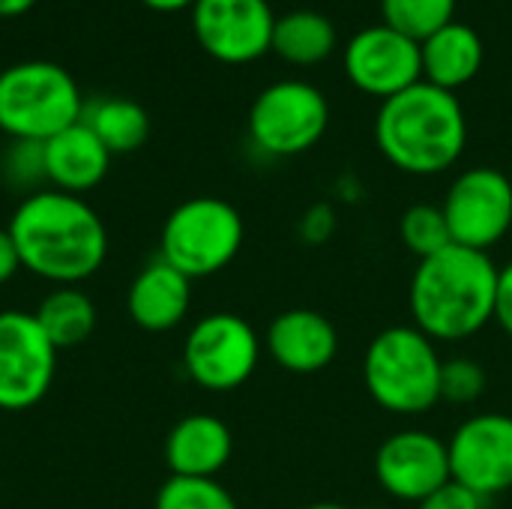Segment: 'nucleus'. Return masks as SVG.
I'll list each match as a JSON object with an SVG mask.
<instances>
[{"label": "nucleus", "instance_id": "27", "mask_svg": "<svg viewBox=\"0 0 512 509\" xmlns=\"http://www.w3.org/2000/svg\"><path fill=\"white\" fill-rule=\"evenodd\" d=\"M489 375L471 357H453L441 366V402L450 405H474L486 393Z\"/></svg>", "mask_w": 512, "mask_h": 509}, {"label": "nucleus", "instance_id": "19", "mask_svg": "<svg viewBox=\"0 0 512 509\" xmlns=\"http://www.w3.org/2000/svg\"><path fill=\"white\" fill-rule=\"evenodd\" d=\"M420 57H423V81L456 93L483 66L486 48L483 39L474 27L462 21H450L447 27L435 30L420 42Z\"/></svg>", "mask_w": 512, "mask_h": 509}, {"label": "nucleus", "instance_id": "24", "mask_svg": "<svg viewBox=\"0 0 512 509\" xmlns=\"http://www.w3.org/2000/svg\"><path fill=\"white\" fill-rule=\"evenodd\" d=\"M399 237H402L405 249L411 255H417L420 261L438 255L447 246H453V234H450L447 216L435 204H414V207H408L402 213V222H399Z\"/></svg>", "mask_w": 512, "mask_h": 509}, {"label": "nucleus", "instance_id": "7", "mask_svg": "<svg viewBox=\"0 0 512 509\" xmlns=\"http://www.w3.org/2000/svg\"><path fill=\"white\" fill-rule=\"evenodd\" d=\"M330 126L327 96L297 78L267 84L249 108V135L267 156H297L312 150Z\"/></svg>", "mask_w": 512, "mask_h": 509}, {"label": "nucleus", "instance_id": "20", "mask_svg": "<svg viewBox=\"0 0 512 509\" xmlns=\"http://www.w3.org/2000/svg\"><path fill=\"white\" fill-rule=\"evenodd\" d=\"M336 48V27L318 9H291L276 18L273 45L282 60L294 66H315L324 63Z\"/></svg>", "mask_w": 512, "mask_h": 509}, {"label": "nucleus", "instance_id": "17", "mask_svg": "<svg viewBox=\"0 0 512 509\" xmlns=\"http://www.w3.org/2000/svg\"><path fill=\"white\" fill-rule=\"evenodd\" d=\"M234 435L213 414H189L174 423L165 438V465L171 477H210L231 462Z\"/></svg>", "mask_w": 512, "mask_h": 509}, {"label": "nucleus", "instance_id": "22", "mask_svg": "<svg viewBox=\"0 0 512 509\" xmlns=\"http://www.w3.org/2000/svg\"><path fill=\"white\" fill-rule=\"evenodd\" d=\"M81 120L96 132V138L114 153L138 150L150 135V117L141 102L126 96H102L96 102H84Z\"/></svg>", "mask_w": 512, "mask_h": 509}, {"label": "nucleus", "instance_id": "6", "mask_svg": "<svg viewBox=\"0 0 512 509\" xmlns=\"http://www.w3.org/2000/svg\"><path fill=\"white\" fill-rule=\"evenodd\" d=\"M243 216L216 195H198L171 210L162 225L159 258L189 279L225 270L243 246Z\"/></svg>", "mask_w": 512, "mask_h": 509}, {"label": "nucleus", "instance_id": "4", "mask_svg": "<svg viewBox=\"0 0 512 509\" xmlns=\"http://www.w3.org/2000/svg\"><path fill=\"white\" fill-rule=\"evenodd\" d=\"M441 366L435 342L414 324L381 330L363 357V381L375 405L399 417L429 414L441 402Z\"/></svg>", "mask_w": 512, "mask_h": 509}, {"label": "nucleus", "instance_id": "28", "mask_svg": "<svg viewBox=\"0 0 512 509\" xmlns=\"http://www.w3.org/2000/svg\"><path fill=\"white\" fill-rule=\"evenodd\" d=\"M417 509H483V498L474 495L471 489L459 486V483H447L438 492H432L426 501H420Z\"/></svg>", "mask_w": 512, "mask_h": 509}, {"label": "nucleus", "instance_id": "15", "mask_svg": "<svg viewBox=\"0 0 512 509\" xmlns=\"http://www.w3.org/2000/svg\"><path fill=\"white\" fill-rule=\"evenodd\" d=\"M264 345L279 369L291 375H315L336 360L339 333L333 321L315 309H288L273 318Z\"/></svg>", "mask_w": 512, "mask_h": 509}, {"label": "nucleus", "instance_id": "29", "mask_svg": "<svg viewBox=\"0 0 512 509\" xmlns=\"http://www.w3.org/2000/svg\"><path fill=\"white\" fill-rule=\"evenodd\" d=\"M495 321L512 339V261L498 267V291H495Z\"/></svg>", "mask_w": 512, "mask_h": 509}, {"label": "nucleus", "instance_id": "1", "mask_svg": "<svg viewBox=\"0 0 512 509\" xmlns=\"http://www.w3.org/2000/svg\"><path fill=\"white\" fill-rule=\"evenodd\" d=\"M21 270L51 285H81L108 255V231L99 213L81 198L60 189H42L15 207L9 219Z\"/></svg>", "mask_w": 512, "mask_h": 509}, {"label": "nucleus", "instance_id": "8", "mask_svg": "<svg viewBox=\"0 0 512 509\" xmlns=\"http://www.w3.org/2000/svg\"><path fill=\"white\" fill-rule=\"evenodd\" d=\"M261 360V339L255 327L234 312L204 315L186 336V375L210 393H231L243 387Z\"/></svg>", "mask_w": 512, "mask_h": 509}, {"label": "nucleus", "instance_id": "13", "mask_svg": "<svg viewBox=\"0 0 512 509\" xmlns=\"http://www.w3.org/2000/svg\"><path fill=\"white\" fill-rule=\"evenodd\" d=\"M276 15L267 0H195L192 30L219 63H252L273 45Z\"/></svg>", "mask_w": 512, "mask_h": 509}, {"label": "nucleus", "instance_id": "32", "mask_svg": "<svg viewBox=\"0 0 512 509\" xmlns=\"http://www.w3.org/2000/svg\"><path fill=\"white\" fill-rule=\"evenodd\" d=\"M141 3H147L150 9H159V12H177V9L195 6V0H141Z\"/></svg>", "mask_w": 512, "mask_h": 509}, {"label": "nucleus", "instance_id": "9", "mask_svg": "<svg viewBox=\"0 0 512 509\" xmlns=\"http://www.w3.org/2000/svg\"><path fill=\"white\" fill-rule=\"evenodd\" d=\"M57 354L33 312H0V411L39 405L54 384Z\"/></svg>", "mask_w": 512, "mask_h": 509}, {"label": "nucleus", "instance_id": "11", "mask_svg": "<svg viewBox=\"0 0 512 509\" xmlns=\"http://www.w3.org/2000/svg\"><path fill=\"white\" fill-rule=\"evenodd\" d=\"M345 72L360 93L384 102L423 81L420 42L384 21L363 27L345 45Z\"/></svg>", "mask_w": 512, "mask_h": 509}, {"label": "nucleus", "instance_id": "18", "mask_svg": "<svg viewBox=\"0 0 512 509\" xmlns=\"http://www.w3.org/2000/svg\"><path fill=\"white\" fill-rule=\"evenodd\" d=\"M111 168V150L96 138V132L78 120L45 141V171L51 189L84 195L96 189Z\"/></svg>", "mask_w": 512, "mask_h": 509}, {"label": "nucleus", "instance_id": "31", "mask_svg": "<svg viewBox=\"0 0 512 509\" xmlns=\"http://www.w3.org/2000/svg\"><path fill=\"white\" fill-rule=\"evenodd\" d=\"M36 0H0V18H15L24 15L27 9H33Z\"/></svg>", "mask_w": 512, "mask_h": 509}, {"label": "nucleus", "instance_id": "12", "mask_svg": "<svg viewBox=\"0 0 512 509\" xmlns=\"http://www.w3.org/2000/svg\"><path fill=\"white\" fill-rule=\"evenodd\" d=\"M453 483L480 498H495L512 489V417L474 414L447 441Z\"/></svg>", "mask_w": 512, "mask_h": 509}, {"label": "nucleus", "instance_id": "10", "mask_svg": "<svg viewBox=\"0 0 512 509\" xmlns=\"http://www.w3.org/2000/svg\"><path fill=\"white\" fill-rule=\"evenodd\" d=\"M453 243L477 252L498 246L512 228V183L498 168L462 171L441 204Z\"/></svg>", "mask_w": 512, "mask_h": 509}, {"label": "nucleus", "instance_id": "14", "mask_svg": "<svg viewBox=\"0 0 512 509\" xmlns=\"http://www.w3.org/2000/svg\"><path fill=\"white\" fill-rule=\"evenodd\" d=\"M375 477L390 498L420 504L453 480L447 441L426 429L396 432L378 447Z\"/></svg>", "mask_w": 512, "mask_h": 509}, {"label": "nucleus", "instance_id": "30", "mask_svg": "<svg viewBox=\"0 0 512 509\" xmlns=\"http://www.w3.org/2000/svg\"><path fill=\"white\" fill-rule=\"evenodd\" d=\"M18 270H21V258L15 249V240L9 228H0V285H6Z\"/></svg>", "mask_w": 512, "mask_h": 509}, {"label": "nucleus", "instance_id": "21", "mask_svg": "<svg viewBox=\"0 0 512 509\" xmlns=\"http://www.w3.org/2000/svg\"><path fill=\"white\" fill-rule=\"evenodd\" d=\"M33 315L57 351L84 345L96 330V303L78 285H57L42 297Z\"/></svg>", "mask_w": 512, "mask_h": 509}, {"label": "nucleus", "instance_id": "26", "mask_svg": "<svg viewBox=\"0 0 512 509\" xmlns=\"http://www.w3.org/2000/svg\"><path fill=\"white\" fill-rule=\"evenodd\" d=\"M0 174L6 180L9 189L33 195L48 189V171H45V141H24V138H12V144L6 147L3 159H0Z\"/></svg>", "mask_w": 512, "mask_h": 509}, {"label": "nucleus", "instance_id": "25", "mask_svg": "<svg viewBox=\"0 0 512 509\" xmlns=\"http://www.w3.org/2000/svg\"><path fill=\"white\" fill-rule=\"evenodd\" d=\"M153 509H237V501L219 480L168 477L156 492Z\"/></svg>", "mask_w": 512, "mask_h": 509}, {"label": "nucleus", "instance_id": "2", "mask_svg": "<svg viewBox=\"0 0 512 509\" xmlns=\"http://www.w3.org/2000/svg\"><path fill=\"white\" fill-rule=\"evenodd\" d=\"M498 267L489 252L447 246L414 270L408 303L420 333L432 342H462L495 321Z\"/></svg>", "mask_w": 512, "mask_h": 509}, {"label": "nucleus", "instance_id": "3", "mask_svg": "<svg viewBox=\"0 0 512 509\" xmlns=\"http://www.w3.org/2000/svg\"><path fill=\"white\" fill-rule=\"evenodd\" d=\"M375 141L390 165L429 177L459 162L468 144V120L456 93L417 81L381 102Z\"/></svg>", "mask_w": 512, "mask_h": 509}, {"label": "nucleus", "instance_id": "23", "mask_svg": "<svg viewBox=\"0 0 512 509\" xmlns=\"http://www.w3.org/2000/svg\"><path fill=\"white\" fill-rule=\"evenodd\" d=\"M453 12L456 0H381L384 24L411 36L414 42H423L435 30L447 27Z\"/></svg>", "mask_w": 512, "mask_h": 509}, {"label": "nucleus", "instance_id": "16", "mask_svg": "<svg viewBox=\"0 0 512 509\" xmlns=\"http://www.w3.org/2000/svg\"><path fill=\"white\" fill-rule=\"evenodd\" d=\"M192 306V279L168 261H150L129 285L126 312L147 333H168L186 321Z\"/></svg>", "mask_w": 512, "mask_h": 509}, {"label": "nucleus", "instance_id": "33", "mask_svg": "<svg viewBox=\"0 0 512 509\" xmlns=\"http://www.w3.org/2000/svg\"><path fill=\"white\" fill-rule=\"evenodd\" d=\"M303 509H351L345 507V504H333V501H321V504H309V507Z\"/></svg>", "mask_w": 512, "mask_h": 509}, {"label": "nucleus", "instance_id": "5", "mask_svg": "<svg viewBox=\"0 0 512 509\" xmlns=\"http://www.w3.org/2000/svg\"><path fill=\"white\" fill-rule=\"evenodd\" d=\"M81 114V90L60 63L21 60L0 72V129L9 138L48 141Z\"/></svg>", "mask_w": 512, "mask_h": 509}]
</instances>
